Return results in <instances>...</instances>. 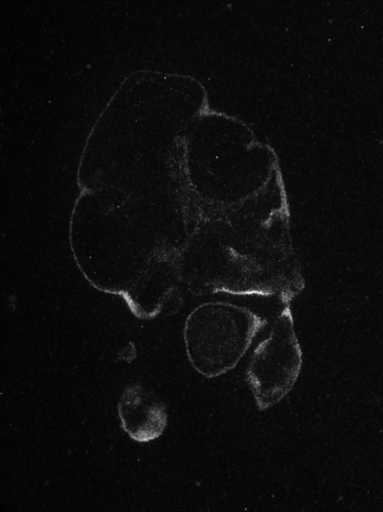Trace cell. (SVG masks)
<instances>
[{
	"mask_svg": "<svg viewBox=\"0 0 383 512\" xmlns=\"http://www.w3.org/2000/svg\"><path fill=\"white\" fill-rule=\"evenodd\" d=\"M268 321L248 308L209 302L195 308L184 326V341L191 366L205 378L233 370Z\"/></svg>",
	"mask_w": 383,
	"mask_h": 512,
	"instance_id": "obj_1",
	"label": "cell"
},
{
	"mask_svg": "<svg viewBox=\"0 0 383 512\" xmlns=\"http://www.w3.org/2000/svg\"><path fill=\"white\" fill-rule=\"evenodd\" d=\"M290 306L279 312L268 337L255 348L246 371L260 411L281 402L294 388L302 371L303 351Z\"/></svg>",
	"mask_w": 383,
	"mask_h": 512,
	"instance_id": "obj_2",
	"label": "cell"
},
{
	"mask_svg": "<svg viewBox=\"0 0 383 512\" xmlns=\"http://www.w3.org/2000/svg\"><path fill=\"white\" fill-rule=\"evenodd\" d=\"M117 409L121 429L137 443L153 442L166 429V406L141 382L132 383L123 390Z\"/></svg>",
	"mask_w": 383,
	"mask_h": 512,
	"instance_id": "obj_3",
	"label": "cell"
}]
</instances>
